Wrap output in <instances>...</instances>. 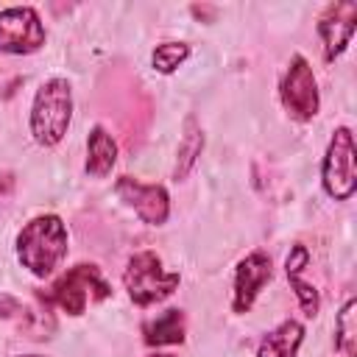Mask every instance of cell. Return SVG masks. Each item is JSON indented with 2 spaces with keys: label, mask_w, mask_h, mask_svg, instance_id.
I'll use <instances>...</instances> for the list:
<instances>
[{
  "label": "cell",
  "mask_w": 357,
  "mask_h": 357,
  "mask_svg": "<svg viewBox=\"0 0 357 357\" xmlns=\"http://www.w3.org/2000/svg\"><path fill=\"white\" fill-rule=\"evenodd\" d=\"M67 254V229L59 215H39L17 234V257L33 276H47Z\"/></svg>",
  "instance_id": "1"
},
{
  "label": "cell",
  "mask_w": 357,
  "mask_h": 357,
  "mask_svg": "<svg viewBox=\"0 0 357 357\" xmlns=\"http://www.w3.org/2000/svg\"><path fill=\"white\" fill-rule=\"evenodd\" d=\"M73 117V92L61 78H50L39 86L31 109V134L39 145H59Z\"/></svg>",
  "instance_id": "2"
},
{
  "label": "cell",
  "mask_w": 357,
  "mask_h": 357,
  "mask_svg": "<svg viewBox=\"0 0 357 357\" xmlns=\"http://www.w3.org/2000/svg\"><path fill=\"white\" fill-rule=\"evenodd\" d=\"M123 284L134 304L148 307L167 298L178 287V273H167L153 251H137L126 265Z\"/></svg>",
  "instance_id": "3"
},
{
  "label": "cell",
  "mask_w": 357,
  "mask_h": 357,
  "mask_svg": "<svg viewBox=\"0 0 357 357\" xmlns=\"http://www.w3.org/2000/svg\"><path fill=\"white\" fill-rule=\"evenodd\" d=\"M112 296L109 282L103 279L98 265L81 262L75 268H70L56 284H53V301L70 312V315H81L86 310V304L92 301H103Z\"/></svg>",
  "instance_id": "4"
},
{
  "label": "cell",
  "mask_w": 357,
  "mask_h": 357,
  "mask_svg": "<svg viewBox=\"0 0 357 357\" xmlns=\"http://www.w3.org/2000/svg\"><path fill=\"white\" fill-rule=\"evenodd\" d=\"M354 159H357V151H354V137L346 126H340L332 139H329V148H326V156H324V190L329 192V198L335 201H346L354 195L357 190V167H354Z\"/></svg>",
  "instance_id": "5"
},
{
  "label": "cell",
  "mask_w": 357,
  "mask_h": 357,
  "mask_svg": "<svg viewBox=\"0 0 357 357\" xmlns=\"http://www.w3.org/2000/svg\"><path fill=\"white\" fill-rule=\"evenodd\" d=\"M45 45V28L31 6L0 11V53H33Z\"/></svg>",
  "instance_id": "6"
},
{
  "label": "cell",
  "mask_w": 357,
  "mask_h": 357,
  "mask_svg": "<svg viewBox=\"0 0 357 357\" xmlns=\"http://www.w3.org/2000/svg\"><path fill=\"white\" fill-rule=\"evenodd\" d=\"M282 103L290 117L296 120H312L318 114V84L312 75V67L304 56H293L290 67L282 78Z\"/></svg>",
  "instance_id": "7"
},
{
  "label": "cell",
  "mask_w": 357,
  "mask_h": 357,
  "mask_svg": "<svg viewBox=\"0 0 357 357\" xmlns=\"http://www.w3.org/2000/svg\"><path fill=\"white\" fill-rule=\"evenodd\" d=\"M114 192L148 223V226H159L167 220L170 215V198L165 192V187L159 184H142L131 176H120L114 184Z\"/></svg>",
  "instance_id": "8"
},
{
  "label": "cell",
  "mask_w": 357,
  "mask_h": 357,
  "mask_svg": "<svg viewBox=\"0 0 357 357\" xmlns=\"http://www.w3.org/2000/svg\"><path fill=\"white\" fill-rule=\"evenodd\" d=\"M354 28H357V3L340 0V3L326 6V11L318 20V36L324 42V59L326 61H335L346 50Z\"/></svg>",
  "instance_id": "9"
},
{
  "label": "cell",
  "mask_w": 357,
  "mask_h": 357,
  "mask_svg": "<svg viewBox=\"0 0 357 357\" xmlns=\"http://www.w3.org/2000/svg\"><path fill=\"white\" fill-rule=\"evenodd\" d=\"M271 276H273V265L268 254L251 251L248 257H243L234 271V298H231L234 312H248L259 290L271 282Z\"/></svg>",
  "instance_id": "10"
},
{
  "label": "cell",
  "mask_w": 357,
  "mask_h": 357,
  "mask_svg": "<svg viewBox=\"0 0 357 357\" xmlns=\"http://www.w3.org/2000/svg\"><path fill=\"white\" fill-rule=\"evenodd\" d=\"M0 315L14 321L22 332H28L31 337H50L47 332L53 329V318L47 315V307H33L28 301H20V298H0Z\"/></svg>",
  "instance_id": "11"
},
{
  "label": "cell",
  "mask_w": 357,
  "mask_h": 357,
  "mask_svg": "<svg viewBox=\"0 0 357 357\" xmlns=\"http://www.w3.org/2000/svg\"><path fill=\"white\" fill-rule=\"evenodd\" d=\"M307 265H310V251H307L301 243H296L293 251L287 254V279H290V284H293V290H296V296H298V304H301L304 315L312 318V315H318L321 301H318V290L301 279V273H304Z\"/></svg>",
  "instance_id": "12"
},
{
  "label": "cell",
  "mask_w": 357,
  "mask_h": 357,
  "mask_svg": "<svg viewBox=\"0 0 357 357\" xmlns=\"http://www.w3.org/2000/svg\"><path fill=\"white\" fill-rule=\"evenodd\" d=\"M304 340V326L298 321H282L273 332H268L257 349V357H296Z\"/></svg>",
  "instance_id": "13"
},
{
  "label": "cell",
  "mask_w": 357,
  "mask_h": 357,
  "mask_svg": "<svg viewBox=\"0 0 357 357\" xmlns=\"http://www.w3.org/2000/svg\"><path fill=\"white\" fill-rule=\"evenodd\" d=\"M117 162V142L103 126H95L89 131L86 142V173L89 176H106Z\"/></svg>",
  "instance_id": "14"
},
{
  "label": "cell",
  "mask_w": 357,
  "mask_h": 357,
  "mask_svg": "<svg viewBox=\"0 0 357 357\" xmlns=\"http://www.w3.org/2000/svg\"><path fill=\"white\" fill-rule=\"evenodd\" d=\"M148 346H173L184 340V312L181 310H165L153 321L142 326Z\"/></svg>",
  "instance_id": "15"
},
{
  "label": "cell",
  "mask_w": 357,
  "mask_h": 357,
  "mask_svg": "<svg viewBox=\"0 0 357 357\" xmlns=\"http://www.w3.org/2000/svg\"><path fill=\"white\" fill-rule=\"evenodd\" d=\"M201 148H204V134L198 128V123L192 117H187L184 123V137L178 142V156H176V167H173V178H187V173L195 167L198 156H201Z\"/></svg>",
  "instance_id": "16"
},
{
  "label": "cell",
  "mask_w": 357,
  "mask_h": 357,
  "mask_svg": "<svg viewBox=\"0 0 357 357\" xmlns=\"http://www.w3.org/2000/svg\"><path fill=\"white\" fill-rule=\"evenodd\" d=\"M354 310H357V301L349 298L340 307L337 318H335V346L346 357H354L357 354V312Z\"/></svg>",
  "instance_id": "17"
},
{
  "label": "cell",
  "mask_w": 357,
  "mask_h": 357,
  "mask_svg": "<svg viewBox=\"0 0 357 357\" xmlns=\"http://www.w3.org/2000/svg\"><path fill=\"white\" fill-rule=\"evenodd\" d=\"M187 56H190V45H184V42H162V45H156L151 61H153V67L159 73H173Z\"/></svg>",
  "instance_id": "18"
},
{
  "label": "cell",
  "mask_w": 357,
  "mask_h": 357,
  "mask_svg": "<svg viewBox=\"0 0 357 357\" xmlns=\"http://www.w3.org/2000/svg\"><path fill=\"white\" fill-rule=\"evenodd\" d=\"M22 357H42V354H22Z\"/></svg>",
  "instance_id": "19"
},
{
  "label": "cell",
  "mask_w": 357,
  "mask_h": 357,
  "mask_svg": "<svg viewBox=\"0 0 357 357\" xmlns=\"http://www.w3.org/2000/svg\"><path fill=\"white\" fill-rule=\"evenodd\" d=\"M153 357H170V354H153Z\"/></svg>",
  "instance_id": "20"
}]
</instances>
